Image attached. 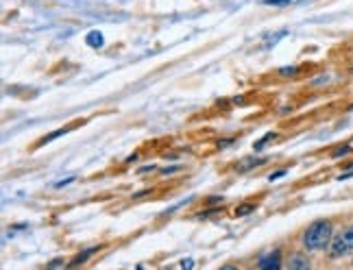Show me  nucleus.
I'll list each match as a JSON object with an SVG mask.
<instances>
[{
	"label": "nucleus",
	"mask_w": 353,
	"mask_h": 270,
	"mask_svg": "<svg viewBox=\"0 0 353 270\" xmlns=\"http://www.w3.org/2000/svg\"><path fill=\"white\" fill-rule=\"evenodd\" d=\"M279 74L281 76H292V74H296V68H281Z\"/></svg>",
	"instance_id": "f8f14e48"
},
{
	"label": "nucleus",
	"mask_w": 353,
	"mask_h": 270,
	"mask_svg": "<svg viewBox=\"0 0 353 270\" xmlns=\"http://www.w3.org/2000/svg\"><path fill=\"white\" fill-rule=\"evenodd\" d=\"M92 253H97V249H90V251H83V255H79V258H74L72 262H70V266H79V264H83Z\"/></svg>",
	"instance_id": "0eeeda50"
},
{
	"label": "nucleus",
	"mask_w": 353,
	"mask_h": 270,
	"mask_svg": "<svg viewBox=\"0 0 353 270\" xmlns=\"http://www.w3.org/2000/svg\"><path fill=\"white\" fill-rule=\"evenodd\" d=\"M288 266L292 270H307L310 268V260L305 258L303 253H294L292 258H290V262H288Z\"/></svg>",
	"instance_id": "20e7f679"
},
{
	"label": "nucleus",
	"mask_w": 353,
	"mask_h": 270,
	"mask_svg": "<svg viewBox=\"0 0 353 270\" xmlns=\"http://www.w3.org/2000/svg\"><path fill=\"white\" fill-rule=\"evenodd\" d=\"M283 174H286V170H279V172H273V174H270L268 179H270V181H277L279 177H283Z\"/></svg>",
	"instance_id": "ddd939ff"
},
{
	"label": "nucleus",
	"mask_w": 353,
	"mask_h": 270,
	"mask_svg": "<svg viewBox=\"0 0 353 270\" xmlns=\"http://www.w3.org/2000/svg\"><path fill=\"white\" fill-rule=\"evenodd\" d=\"M332 238H334V225H332V220L321 218V220H314L305 229L303 236H301V242H303L305 251L316 253V251L330 249Z\"/></svg>",
	"instance_id": "f257e3e1"
},
{
	"label": "nucleus",
	"mask_w": 353,
	"mask_h": 270,
	"mask_svg": "<svg viewBox=\"0 0 353 270\" xmlns=\"http://www.w3.org/2000/svg\"><path fill=\"white\" fill-rule=\"evenodd\" d=\"M262 161H264V159H253V157H249V159H242V161H240V164H238L236 168H238L240 172H247V170H251L253 166L262 164Z\"/></svg>",
	"instance_id": "39448f33"
},
{
	"label": "nucleus",
	"mask_w": 353,
	"mask_h": 270,
	"mask_svg": "<svg viewBox=\"0 0 353 270\" xmlns=\"http://www.w3.org/2000/svg\"><path fill=\"white\" fill-rule=\"evenodd\" d=\"M253 209H255L253 202H251V205H242V207H238V209H236V216L240 218V216H244V214H251Z\"/></svg>",
	"instance_id": "9b49d317"
},
{
	"label": "nucleus",
	"mask_w": 353,
	"mask_h": 270,
	"mask_svg": "<svg viewBox=\"0 0 353 270\" xmlns=\"http://www.w3.org/2000/svg\"><path fill=\"white\" fill-rule=\"evenodd\" d=\"M292 0H264V5H273V7H286Z\"/></svg>",
	"instance_id": "9d476101"
},
{
	"label": "nucleus",
	"mask_w": 353,
	"mask_h": 270,
	"mask_svg": "<svg viewBox=\"0 0 353 270\" xmlns=\"http://www.w3.org/2000/svg\"><path fill=\"white\" fill-rule=\"evenodd\" d=\"M347 255H353V225L343 227L332 238V245H330V258L332 260H341L347 258Z\"/></svg>",
	"instance_id": "f03ea898"
},
{
	"label": "nucleus",
	"mask_w": 353,
	"mask_h": 270,
	"mask_svg": "<svg viewBox=\"0 0 353 270\" xmlns=\"http://www.w3.org/2000/svg\"><path fill=\"white\" fill-rule=\"evenodd\" d=\"M257 266H260L262 270H277V268H281V255H279V251L262 255V258L257 260Z\"/></svg>",
	"instance_id": "7ed1b4c3"
},
{
	"label": "nucleus",
	"mask_w": 353,
	"mask_h": 270,
	"mask_svg": "<svg viewBox=\"0 0 353 270\" xmlns=\"http://www.w3.org/2000/svg\"><path fill=\"white\" fill-rule=\"evenodd\" d=\"M347 153H351V146H349V144H343V146H338L332 155H334V157H341V155H347Z\"/></svg>",
	"instance_id": "1a4fd4ad"
},
{
	"label": "nucleus",
	"mask_w": 353,
	"mask_h": 270,
	"mask_svg": "<svg viewBox=\"0 0 353 270\" xmlns=\"http://www.w3.org/2000/svg\"><path fill=\"white\" fill-rule=\"evenodd\" d=\"M351 266H353V264H351Z\"/></svg>",
	"instance_id": "4468645a"
},
{
	"label": "nucleus",
	"mask_w": 353,
	"mask_h": 270,
	"mask_svg": "<svg viewBox=\"0 0 353 270\" xmlns=\"http://www.w3.org/2000/svg\"><path fill=\"white\" fill-rule=\"evenodd\" d=\"M275 138H277V135H275V133H268V135H264V138H262L260 142H257V144H255V151H262V146H264L266 142H270V140H275Z\"/></svg>",
	"instance_id": "6e6552de"
},
{
	"label": "nucleus",
	"mask_w": 353,
	"mask_h": 270,
	"mask_svg": "<svg viewBox=\"0 0 353 270\" xmlns=\"http://www.w3.org/2000/svg\"><path fill=\"white\" fill-rule=\"evenodd\" d=\"M85 42H88L92 48H101V46H103V35H101L99 31H92V33L88 35Z\"/></svg>",
	"instance_id": "423d86ee"
}]
</instances>
